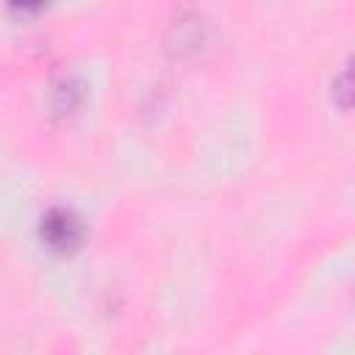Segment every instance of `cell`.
Returning <instances> with one entry per match:
<instances>
[{
  "mask_svg": "<svg viewBox=\"0 0 355 355\" xmlns=\"http://www.w3.org/2000/svg\"><path fill=\"white\" fill-rule=\"evenodd\" d=\"M42 241L55 252H72L83 241V225L69 208H50L39 225Z\"/></svg>",
  "mask_w": 355,
  "mask_h": 355,
  "instance_id": "6da1fadb",
  "label": "cell"
},
{
  "mask_svg": "<svg viewBox=\"0 0 355 355\" xmlns=\"http://www.w3.org/2000/svg\"><path fill=\"white\" fill-rule=\"evenodd\" d=\"M8 6H11V11H17V14H36L39 8L47 6V0H8Z\"/></svg>",
  "mask_w": 355,
  "mask_h": 355,
  "instance_id": "7a4b0ae2",
  "label": "cell"
}]
</instances>
